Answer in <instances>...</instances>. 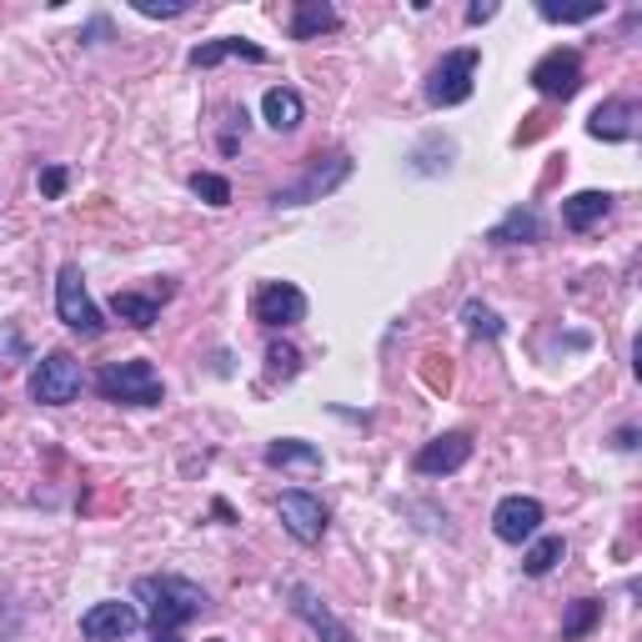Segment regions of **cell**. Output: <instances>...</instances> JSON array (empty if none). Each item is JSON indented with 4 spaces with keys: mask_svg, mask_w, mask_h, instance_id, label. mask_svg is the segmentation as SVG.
<instances>
[{
    "mask_svg": "<svg viewBox=\"0 0 642 642\" xmlns=\"http://www.w3.org/2000/svg\"><path fill=\"white\" fill-rule=\"evenodd\" d=\"M136 602L146 608L151 632H181L186 622H197L211 608V598L191 582V577L176 572H156V577H136Z\"/></svg>",
    "mask_w": 642,
    "mask_h": 642,
    "instance_id": "obj_1",
    "label": "cell"
},
{
    "mask_svg": "<svg viewBox=\"0 0 642 642\" xmlns=\"http://www.w3.org/2000/svg\"><path fill=\"white\" fill-rule=\"evenodd\" d=\"M96 392L106 397V402H120V407H161L166 402L161 371H156L146 357L110 361V367H101L96 371Z\"/></svg>",
    "mask_w": 642,
    "mask_h": 642,
    "instance_id": "obj_2",
    "label": "cell"
},
{
    "mask_svg": "<svg viewBox=\"0 0 642 642\" xmlns=\"http://www.w3.org/2000/svg\"><path fill=\"white\" fill-rule=\"evenodd\" d=\"M81 361L71 357V351H45L41 361L31 367V381H25V392H31V402L41 407H71L81 397Z\"/></svg>",
    "mask_w": 642,
    "mask_h": 642,
    "instance_id": "obj_3",
    "label": "cell"
},
{
    "mask_svg": "<svg viewBox=\"0 0 642 642\" xmlns=\"http://www.w3.org/2000/svg\"><path fill=\"white\" fill-rule=\"evenodd\" d=\"M341 181H351V156L337 151V156H312V166L302 171V181L282 186L272 197V207H312V201L331 197Z\"/></svg>",
    "mask_w": 642,
    "mask_h": 642,
    "instance_id": "obj_4",
    "label": "cell"
},
{
    "mask_svg": "<svg viewBox=\"0 0 642 642\" xmlns=\"http://www.w3.org/2000/svg\"><path fill=\"white\" fill-rule=\"evenodd\" d=\"M477 61L482 55L472 51H446L442 61L432 66V76H427V106L446 110V106H462V101H472V86H477Z\"/></svg>",
    "mask_w": 642,
    "mask_h": 642,
    "instance_id": "obj_5",
    "label": "cell"
},
{
    "mask_svg": "<svg viewBox=\"0 0 642 642\" xmlns=\"http://www.w3.org/2000/svg\"><path fill=\"white\" fill-rule=\"evenodd\" d=\"M55 312H61V322L86 341H96L101 331H106V316H101V306L91 302L81 266H61V276H55Z\"/></svg>",
    "mask_w": 642,
    "mask_h": 642,
    "instance_id": "obj_6",
    "label": "cell"
},
{
    "mask_svg": "<svg viewBox=\"0 0 642 642\" xmlns=\"http://www.w3.org/2000/svg\"><path fill=\"white\" fill-rule=\"evenodd\" d=\"M276 517H282V527L296 537V543H322V533H327V502L316 497V492L306 487H292L276 497Z\"/></svg>",
    "mask_w": 642,
    "mask_h": 642,
    "instance_id": "obj_7",
    "label": "cell"
},
{
    "mask_svg": "<svg viewBox=\"0 0 642 642\" xmlns=\"http://www.w3.org/2000/svg\"><path fill=\"white\" fill-rule=\"evenodd\" d=\"M251 316H256L266 331H286V327H296V322H306V292L292 282H266L262 292L251 296Z\"/></svg>",
    "mask_w": 642,
    "mask_h": 642,
    "instance_id": "obj_8",
    "label": "cell"
},
{
    "mask_svg": "<svg viewBox=\"0 0 642 642\" xmlns=\"http://www.w3.org/2000/svg\"><path fill=\"white\" fill-rule=\"evenodd\" d=\"M533 81L543 96H552V101H567V96H577L582 91V51H572V45H557V51H547L543 61L533 66Z\"/></svg>",
    "mask_w": 642,
    "mask_h": 642,
    "instance_id": "obj_9",
    "label": "cell"
},
{
    "mask_svg": "<svg viewBox=\"0 0 642 642\" xmlns=\"http://www.w3.org/2000/svg\"><path fill=\"white\" fill-rule=\"evenodd\" d=\"M472 457V436L467 432H446V436H432L427 446H417L412 457V472L417 477H452V472H462Z\"/></svg>",
    "mask_w": 642,
    "mask_h": 642,
    "instance_id": "obj_10",
    "label": "cell"
},
{
    "mask_svg": "<svg viewBox=\"0 0 642 642\" xmlns=\"http://www.w3.org/2000/svg\"><path fill=\"white\" fill-rule=\"evenodd\" d=\"M537 527H543V502L523 497V492H517V497H502L497 512H492V533H497L502 543H512V547L533 543Z\"/></svg>",
    "mask_w": 642,
    "mask_h": 642,
    "instance_id": "obj_11",
    "label": "cell"
},
{
    "mask_svg": "<svg viewBox=\"0 0 642 642\" xmlns=\"http://www.w3.org/2000/svg\"><path fill=\"white\" fill-rule=\"evenodd\" d=\"M141 628V612L136 602H96V608L81 612V638L86 642H120Z\"/></svg>",
    "mask_w": 642,
    "mask_h": 642,
    "instance_id": "obj_12",
    "label": "cell"
},
{
    "mask_svg": "<svg viewBox=\"0 0 642 642\" xmlns=\"http://www.w3.org/2000/svg\"><path fill=\"white\" fill-rule=\"evenodd\" d=\"M286 602H292V612H296V618H302L322 642H357L347 622H341L337 612L327 608V602L316 598V592L306 588V582H292V588H286Z\"/></svg>",
    "mask_w": 642,
    "mask_h": 642,
    "instance_id": "obj_13",
    "label": "cell"
},
{
    "mask_svg": "<svg viewBox=\"0 0 642 642\" xmlns=\"http://www.w3.org/2000/svg\"><path fill=\"white\" fill-rule=\"evenodd\" d=\"M588 136L592 141H632L638 136V106L632 101H602L588 116Z\"/></svg>",
    "mask_w": 642,
    "mask_h": 642,
    "instance_id": "obj_14",
    "label": "cell"
},
{
    "mask_svg": "<svg viewBox=\"0 0 642 642\" xmlns=\"http://www.w3.org/2000/svg\"><path fill=\"white\" fill-rule=\"evenodd\" d=\"M236 55H241V61H251V66H266V61H272L262 45H256V41H241V35H227V41L197 45V51L186 55V61H191L197 71H207V66H221V61H236Z\"/></svg>",
    "mask_w": 642,
    "mask_h": 642,
    "instance_id": "obj_15",
    "label": "cell"
},
{
    "mask_svg": "<svg viewBox=\"0 0 642 642\" xmlns=\"http://www.w3.org/2000/svg\"><path fill=\"white\" fill-rule=\"evenodd\" d=\"M492 246H527V241H543V217L537 207H512L497 227L487 231Z\"/></svg>",
    "mask_w": 642,
    "mask_h": 642,
    "instance_id": "obj_16",
    "label": "cell"
},
{
    "mask_svg": "<svg viewBox=\"0 0 642 642\" xmlns=\"http://www.w3.org/2000/svg\"><path fill=\"white\" fill-rule=\"evenodd\" d=\"M612 211V191H577L562 201V227L567 231H592Z\"/></svg>",
    "mask_w": 642,
    "mask_h": 642,
    "instance_id": "obj_17",
    "label": "cell"
},
{
    "mask_svg": "<svg viewBox=\"0 0 642 642\" xmlns=\"http://www.w3.org/2000/svg\"><path fill=\"white\" fill-rule=\"evenodd\" d=\"M337 25H341L337 6H327V0H302L292 11V41H316V35L337 31Z\"/></svg>",
    "mask_w": 642,
    "mask_h": 642,
    "instance_id": "obj_18",
    "label": "cell"
},
{
    "mask_svg": "<svg viewBox=\"0 0 642 642\" xmlns=\"http://www.w3.org/2000/svg\"><path fill=\"white\" fill-rule=\"evenodd\" d=\"M262 116H266L272 131H296V126L306 120V101L296 96L292 86H272V91H266V101H262Z\"/></svg>",
    "mask_w": 642,
    "mask_h": 642,
    "instance_id": "obj_19",
    "label": "cell"
},
{
    "mask_svg": "<svg viewBox=\"0 0 642 642\" xmlns=\"http://www.w3.org/2000/svg\"><path fill=\"white\" fill-rule=\"evenodd\" d=\"M110 312H116L120 322H131L136 331H151L156 322H161V302H156V296H141V292H116L110 296Z\"/></svg>",
    "mask_w": 642,
    "mask_h": 642,
    "instance_id": "obj_20",
    "label": "cell"
},
{
    "mask_svg": "<svg viewBox=\"0 0 642 642\" xmlns=\"http://www.w3.org/2000/svg\"><path fill=\"white\" fill-rule=\"evenodd\" d=\"M266 467H302V472H322V452L312 442H296V436H282V442L266 446Z\"/></svg>",
    "mask_w": 642,
    "mask_h": 642,
    "instance_id": "obj_21",
    "label": "cell"
},
{
    "mask_svg": "<svg viewBox=\"0 0 642 642\" xmlns=\"http://www.w3.org/2000/svg\"><path fill=\"white\" fill-rule=\"evenodd\" d=\"M608 11V0H582V6H557V0H543L537 6V15L552 25H582V21H598V15Z\"/></svg>",
    "mask_w": 642,
    "mask_h": 642,
    "instance_id": "obj_22",
    "label": "cell"
},
{
    "mask_svg": "<svg viewBox=\"0 0 642 642\" xmlns=\"http://www.w3.org/2000/svg\"><path fill=\"white\" fill-rule=\"evenodd\" d=\"M562 557H567V543H562V537H537V543L523 552V572H527V577H547L557 562H562Z\"/></svg>",
    "mask_w": 642,
    "mask_h": 642,
    "instance_id": "obj_23",
    "label": "cell"
},
{
    "mask_svg": "<svg viewBox=\"0 0 642 642\" xmlns=\"http://www.w3.org/2000/svg\"><path fill=\"white\" fill-rule=\"evenodd\" d=\"M602 622V602L598 598H577L572 608H567L562 618V642H577V638H588L592 628Z\"/></svg>",
    "mask_w": 642,
    "mask_h": 642,
    "instance_id": "obj_24",
    "label": "cell"
},
{
    "mask_svg": "<svg viewBox=\"0 0 642 642\" xmlns=\"http://www.w3.org/2000/svg\"><path fill=\"white\" fill-rule=\"evenodd\" d=\"M296 371H302V351L286 347V341H272V347H266V377H272V381H292Z\"/></svg>",
    "mask_w": 642,
    "mask_h": 642,
    "instance_id": "obj_25",
    "label": "cell"
},
{
    "mask_svg": "<svg viewBox=\"0 0 642 642\" xmlns=\"http://www.w3.org/2000/svg\"><path fill=\"white\" fill-rule=\"evenodd\" d=\"M191 191H197L207 207H231V181L217 176V171H197L191 176Z\"/></svg>",
    "mask_w": 642,
    "mask_h": 642,
    "instance_id": "obj_26",
    "label": "cell"
},
{
    "mask_svg": "<svg viewBox=\"0 0 642 642\" xmlns=\"http://www.w3.org/2000/svg\"><path fill=\"white\" fill-rule=\"evenodd\" d=\"M462 316H467V331H472V337H487V341L502 337V322H497V312H492V306L467 302V306H462Z\"/></svg>",
    "mask_w": 642,
    "mask_h": 642,
    "instance_id": "obj_27",
    "label": "cell"
},
{
    "mask_svg": "<svg viewBox=\"0 0 642 642\" xmlns=\"http://www.w3.org/2000/svg\"><path fill=\"white\" fill-rule=\"evenodd\" d=\"M136 15H151V21H171V15H186L191 0H131Z\"/></svg>",
    "mask_w": 642,
    "mask_h": 642,
    "instance_id": "obj_28",
    "label": "cell"
},
{
    "mask_svg": "<svg viewBox=\"0 0 642 642\" xmlns=\"http://www.w3.org/2000/svg\"><path fill=\"white\" fill-rule=\"evenodd\" d=\"M66 186H71L66 166H45V171H41V197L45 201H61V197H66Z\"/></svg>",
    "mask_w": 642,
    "mask_h": 642,
    "instance_id": "obj_29",
    "label": "cell"
},
{
    "mask_svg": "<svg viewBox=\"0 0 642 642\" xmlns=\"http://www.w3.org/2000/svg\"><path fill=\"white\" fill-rule=\"evenodd\" d=\"M497 15V6L492 0H477V6H467V25H482V21H492Z\"/></svg>",
    "mask_w": 642,
    "mask_h": 642,
    "instance_id": "obj_30",
    "label": "cell"
},
{
    "mask_svg": "<svg viewBox=\"0 0 642 642\" xmlns=\"http://www.w3.org/2000/svg\"><path fill=\"white\" fill-rule=\"evenodd\" d=\"M211 512H217V517H221V523H236V512H231V502H211Z\"/></svg>",
    "mask_w": 642,
    "mask_h": 642,
    "instance_id": "obj_31",
    "label": "cell"
},
{
    "mask_svg": "<svg viewBox=\"0 0 642 642\" xmlns=\"http://www.w3.org/2000/svg\"><path fill=\"white\" fill-rule=\"evenodd\" d=\"M151 642H181L176 632H151Z\"/></svg>",
    "mask_w": 642,
    "mask_h": 642,
    "instance_id": "obj_32",
    "label": "cell"
},
{
    "mask_svg": "<svg viewBox=\"0 0 642 642\" xmlns=\"http://www.w3.org/2000/svg\"><path fill=\"white\" fill-rule=\"evenodd\" d=\"M0 211H6V197H0Z\"/></svg>",
    "mask_w": 642,
    "mask_h": 642,
    "instance_id": "obj_33",
    "label": "cell"
},
{
    "mask_svg": "<svg viewBox=\"0 0 642 642\" xmlns=\"http://www.w3.org/2000/svg\"><path fill=\"white\" fill-rule=\"evenodd\" d=\"M211 642H227V638H211Z\"/></svg>",
    "mask_w": 642,
    "mask_h": 642,
    "instance_id": "obj_34",
    "label": "cell"
}]
</instances>
